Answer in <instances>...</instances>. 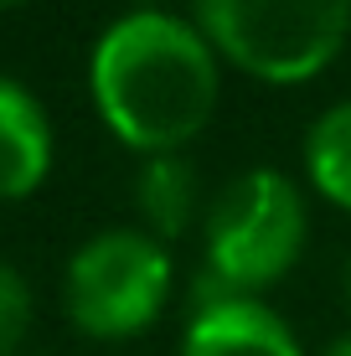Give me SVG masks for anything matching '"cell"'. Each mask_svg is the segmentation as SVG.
<instances>
[{
    "mask_svg": "<svg viewBox=\"0 0 351 356\" xmlns=\"http://www.w3.org/2000/svg\"><path fill=\"white\" fill-rule=\"evenodd\" d=\"M88 98L104 129L140 161L186 155L222 98V57L191 16L145 6L108 21L88 52Z\"/></svg>",
    "mask_w": 351,
    "mask_h": 356,
    "instance_id": "1",
    "label": "cell"
},
{
    "mask_svg": "<svg viewBox=\"0 0 351 356\" xmlns=\"http://www.w3.org/2000/svg\"><path fill=\"white\" fill-rule=\"evenodd\" d=\"M222 67L269 88L316 83L351 42V0H186Z\"/></svg>",
    "mask_w": 351,
    "mask_h": 356,
    "instance_id": "2",
    "label": "cell"
},
{
    "mask_svg": "<svg viewBox=\"0 0 351 356\" xmlns=\"http://www.w3.org/2000/svg\"><path fill=\"white\" fill-rule=\"evenodd\" d=\"M310 243V207L295 176L274 165H248L207 202L202 217V259L207 274L238 294L274 289L295 274Z\"/></svg>",
    "mask_w": 351,
    "mask_h": 356,
    "instance_id": "3",
    "label": "cell"
},
{
    "mask_svg": "<svg viewBox=\"0 0 351 356\" xmlns=\"http://www.w3.org/2000/svg\"><path fill=\"white\" fill-rule=\"evenodd\" d=\"M176 289L171 243L145 227H104L72 248L63 268V310L88 341H129L161 321Z\"/></svg>",
    "mask_w": 351,
    "mask_h": 356,
    "instance_id": "4",
    "label": "cell"
},
{
    "mask_svg": "<svg viewBox=\"0 0 351 356\" xmlns=\"http://www.w3.org/2000/svg\"><path fill=\"white\" fill-rule=\"evenodd\" d=\"M181 356H310V351L300 346L284 315L269 310L259 294H238L202 268V279L191 284Z\"/></svg>",
    "mask_w": 351,
    "mask_h": 356,
    "instance_id": "5",
    "label": "cell"
},
{
    "mask_svg": "<svg viewBox=\"0 0 351 356\" xmlns=\"http://www.w3.org/2000/svg\"><path fill=\"white\" fill-rule=\"evenodd\" d=\"M57 161L52 114L26 83L0 72V202H26L47 186Z\"/></svg>",
    "mask_w": 351,
    "mask_h": 356,
    "instance_id": "6",
    "label": "cell"
},
{
    "mask_svg": "<svg viewBox=\"0 0 351 356\" xmlns=\"http://www.w3.org/2000/svg\"><path fill=\"white\" fill-rule=\"evenodd\" d=\"M135 207H140V222H145L150 238L176 243L181 232L197 222V212L207 217L197 165L186 155H150L135 176Z\"/></svg>",
    "mask_w": 351,
    "mask_h": 356,
    "instance_id": "7",
    "label": "cell"
},
{
    "mask_svg": "<svg viewBox=\"0 0 351 356\" xmlns=\"http://www.w3.org/2000/svg\"><path fill=\"white\" fill-rule=\"evenodd\" d=\"M305 181L316 196L351 212V98H336L331 108H320L305 129Z\"/></svg>",
    "mask_w": 351,
    "mask_h": 356,
    "instance_id": "8",
    "label": "cell"
},
{
    "mask_svg": "<svg viewBox=\"0 0 351 356\" xmlns=\"http://www.w3.org/2000/svg\"><path fill=\"white\" fill-rule=\"evenodd\" d=\"M31 321H36V294H31V279L21 274L16 264L0 259V356H16L31 336Z\"/></svg>",
    "mask_w": 351,
    "mask_h": 356,
    "instance_id": "9",
    "label": "cell"
},
{
    "mask_svg": "<svg viewBox=\"0 0 351 356\" xmlns=\"http://www.w3.org/2000/svg\"><path fill=\"white\" fill-rule=\"evenodd\" d=\"M320 356H351V330H346V336H331L320 346Z\"/></svg>",
    "mask_w": 351,
    "mask_h": 356,
    "instance_id": "10",
    "label": "cell"
},
{
    "mask_svg": "<svg viewBox=\"0 0 351 356\" xmlns=\"http://www.w3.org/2000/svg\"><path fill=\"white\" fill-rule=\"evenodd\" d=\"M341 294H346V310H351V253H346V264H341Z\"/></svg>",
    "mask_w": 351,
    "mask_h": 356,
    "instance_id": "11",
    "label": "cell"
},
{
    "mask_svg": "<svg viewBox=\"0 0 351 356\" xmlns=\"http://www.w3.org/2000/svg\"><path fill=\"white\" fill-rule=\"evenodd\" d=\"M16 6H26V0H0V10H16Z\"/></svg>",
    "mask_w": 351,
    "mask_h": 356,
    "instance_id": "12",
    "label": "cell"
},
{
    "mask_svg": "<svg viewBox=\"0 0 351 356\" xmlns=\"http://www.w3.org/2000/svg\"><path fill=\"white\" fill-rule=\"evenodd\" d=\"M129 6H135V10H145V6H155V0H129Z\"/></svg>",
    "mask_w": 351,
    "mask_h": 356,
    "instance_id": "13",
    "label": "cell"
}]
</instances>
